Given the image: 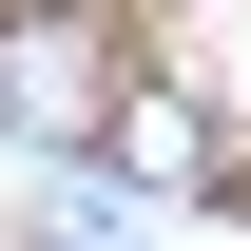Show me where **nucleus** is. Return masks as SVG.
I'll use <instances>...</instances> for the list:
<instances>
[{
  "label": "nucleus",
  "instance_id": "f03ea898",
  "mask_svg": "<svg viewBox=\"0 0 251 251\" xmlns=\"http://www.w3.org/2000/svg\"><path fill=\"white\" fill-rule=\"evenodd\" d=\"M116 174H135V193H232V116H213L193 77H135V97H116Z\"/></svg>",
  "mask_w": 251,
  "mask_h": 251
},
{
  "label": "nucleus",
  "instance_id": "20e7f679",
  "mask_svg": "<svg viewBox=\"0 0 251 251\" xmlns=\"http://www.w3.org/2000/svg\"><path fill=\"white\" fill-rule=\"evenodd\" d=\"M20 251H135V232H116V213H58V232H20Z\"/></svg>",
  "mask_w": 251,
  "mask_h": 251
},
{
  "label": "nucleus",
  "instance_id": "39448f33",
  "mask_svg": "<svg viewBox=\"0 0 251 251\" xmlns=\"http://www.w3.org/2000/svg\"><path fill=\"white\" fill-rule=\"evenodd\" d=\"M0 251H20V232H0Z\"/></svg>",
  "mask_w": 251,
  "mask_h": 251
},
{
  "label": "nucleus",
  "instance_id": "f257e3e1",
  "mask_svg": "<svg viewBox=\"0 0 251 251\" xmlns=\"http://www.w3.org/2000/svg\"><path fill=\"white\" fill-rule=\"evenodd\" d=\"M135 77H155L135 39H97V20H20V0H0V135H116Z\"/></svg>",
  "mask_w": 251,
  "mask_h": 251
},
{
  "label": "nucleus",
  "instance_id": "7ed1b4c3",
  "mask_svg": "<svg viewBox=\"0 0 251 251\" xmlns=\"http://www.w3.org/2000/svg\"><path fill=\"white\" fill-rule=\"evenodd\" d=\"M20 20H97V39H155V0H20Z\"/></svg>",
  "mask_w": 251,
  "mask_h": 251
}]
</instances>
